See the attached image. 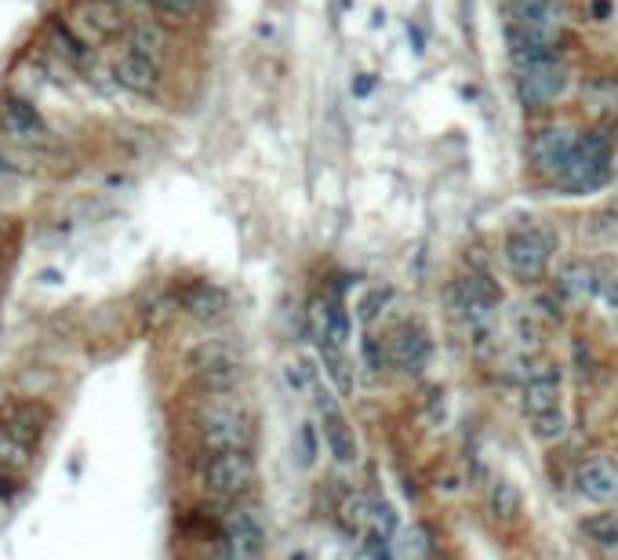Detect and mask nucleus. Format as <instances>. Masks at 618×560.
Segmentation results:
<instances>
[{
	"mask_svg": "<svg viewBox=\"0 0 618 560\" xmlns=\"http://www.w3.org/2000/svg\"><path fill=\"white\" fill-rule=\"evenodd\" d=\"M509 26L539 30V33H561L564 30V8H561V0H520V4H509Z\"/></svg>",
	"mask_w": 618,
	"mask_h": 560,
	"instance_id": "nucleus-15",
	"label": "nucleus"
},
{
	"mask_svg": "<svg viewBox=\"0 0 618 560\" xmlns=\"http://www.w3.org/2000/svg\"><path fill=\"white\" fill-rule=\"evenodd\" d=\"M77 15L80 26H88L95 37H113L124 26V8H117L113 0H85Z\"/></svg>",
	"mask_w": 618,
	"mask_h": 560,
	"instance_id": "nucleus-16",
	"label": "nucleus"
},
{
	"mask_svg": "<svg viewBox=\"0 0 618 560\" xmlns=\"http://www.w3.org/2000/svg\"><path fill=\"white\" fill-rule=\"evenodd\" d=\"M200 444L208 451H252V422L241 408L211 404L200 415Z\"/></svg>",
	"mask_w": 618,
	"mask_h": 560,
	"instance_id": "nucleus-5",
	"label": "nucleus"
},
{
	"mask_svg": "<svg viewBox=\"0 0 618 560\" xmlns=\"http://www.w3.org/2000/svg\"><path fill=\"white\" fill-rule=\"evenodd\" d=\"M150 8H157L161 15H175V19H189V15H197L200 4L205 0H146Z\"/></svg>",
	"mask_w": 618,
	"mask_h": 560,
	"instance_id": "nucleus-24",
	"label": "nucleus"
},
{
	"mask_svg": "<svg viewBox=\"0 0 618 560\" xmlns=\"http://www.w3.org/2000/svg\"><path fill=\"white\" fill-rule=\"evenodd\" d=\"M567 85H572V66H567V58L534 66V69H517V99L525 110H545L550 102L561 99Z\"/></svg>",
	"mask_w": 618,
	"mask_h": 560,
	"instance_id": "nucleus-6",
	"label": "nucleus"
},
{
	"mask_svg": "<svg viewBox=\"0 0 618 560\" xmlns=\"http://www.w3.org/2000/svg\"><path fill=\"white\" fill-rule=\"evenodd\" d=\"M597 299L611 309V314L618 317V273H604V281H600V292H597Z\"/></svg>",
	"mask_w": 618,
	"mask_h": 560,
	"instance_id": "nucleus-26",
	"label": "nucleus"
},
{
	"mask_svg": "<svg viewBox=\"0 0 618 560\" xmlns=\"http://www.w3.org/2000/svg\"><path fill=\"white\" fill-rule=\"evenodd\" d=\"M0 430L19 437L22 444L37 448L47 430V408H41V404H33V400H11L8 408L0 411Z\"/></svg>",
	"mask_w": 618,
	"mask_h": 560,
	"instance_id": "nucleus-13",
	"label": "nucleus"
},
{
	"mask_svg": "<svg viewBox=\"0 0 618 560\" xmlns=\"http://www.w3.org/2000/svg\"><path fill=\"white\" fill-rule=\"evenodd\" d=\"M578 495L597 506H618V462L615 459H586L575 473Z\"/></svg>",
	"mask_w": 618,
	"mask_h": 560,
	"instance_id": "nucleus-10",
	"label": "nucleus"
},
{
	"mask_svg": "<svg viewBox=\"0 0 618 560\" xmlns=\"http://www.w3.org/2000/svg\"><path fill=\"white\" fill-rule=\"evenodd\" d=\"M600 281H604V270H597L593 262H572V266H564L561 273V288L567 295H575V299H597Z\"/></svg>",
	"mask_w": 618,
	"mask_h": 560,
	"instance_id": "nucleus-17",
	"label": "nucleus"
},
{
	"mask_svg": "<svg viewBox=\"0 0 618 560\" xmlns=\"http://www.w3.org/2000/svg\"><path fill=\"white\" fill-rule=\"evenodd\" d=\"M164 30L161 26H153V22H142V26L132 33V47L142 55H150V58H157L161 63V55H164Z\"/></svg>",
	"mask_w": 618,
	"mask_h": 560,
	"instance_id": "nucleus-21",
	"label": "nucleus"
},
{
	"mask_svg": "<svg viewBox=\"0 0 618 560\" xmlns=\"http://www.w3.org/2000/svg\"><path fill=\"white\" fill-rule=\"evenodd\" d=\"M302 462H313V451H317V444H313V430H309V426H302Z\"/></svg>",
	"mask_w": 618,
	"mask_h": 560,
	"instance_id": "nucleus-27",
	"label": "nucleus"
},
{
	"mask_svg": "<svg viewBox=\"0 0 618 560\" xmlns=\"http://www.w3.org/2000/svg\"><path fill=\"white\" fill-rule=\"evenodd\" d=\"M506 41H509V58H514L517 69H534V66L561 63V58H567L561 33H539V30L506 26Z\"/></svg>",
	"mask_w": 618,
	"mask_h": 560,
	"instance_id": "nucleus-8",
	"label": "nucleus"
},
{
	"mask_svg": "<svg viewBox=\"0 0 618 560\" xmlns=\"http://www.w3.org/2000/svg\"><path fill=\"white\" fill-rule=\"evenodd\" d=\"M313 404L320 411V433H324V444L331 451V459H335L339 466H353V462L361 459V440H356L339 397L331 393V386H324V378H320L317 389H313Z\"/></svg>",
	"mask_w": 618,
	"mask_h": 560,
	"instance_id": "nucleus-3",
	"label": "nucleus"
},
{
	"mask_svg": "<svg viewBox=\"0 0 618 560\" xmlns=\"http://www.w3.org/2000/svg\"><path fill=\"white\" fill-rule=\"evenodd\" d=\"M386 353H389V364L415 375V372H422L426 361H430V336H426L419 325H400L397 331H389Z\"/></svg>",
	"mask_w": 618,
	"mask_h": 560,
	"instance_id": "nucleus-12",
	"label": "nucleus"
},
{
	"mask_svg": "<svg viewBox=\"0 0 618 560\" xmlns=\"http://www.w3.org/2000/svg\"><path fill=\"white\" fill-rule=\"evenodd\" d=\"M611 560H618V557H611Z\"/></svg>",
	"mask_w": 618,
	"mask_h": 560,
	"instance_id": "nucleus-29",
	"label": "nucleus"
},
{
	"mask_svg": "<svg viewBox=\"0 0 618 560\" xmlns=\"http://www.w3.org/2000/svg\"><path fill=\"white\" fill-rule=\"evenodd\" d=\"M487 514H492V520H498V524L517 520V514H520V487L514 481H506V476L492 481V487H487Z\"/></svg>",
	"mask_w": 618,
	"mask_h": 560,
	"instance_id": "nucleus-18",
	"label": "nucleus"
},
{
	"mask_svg": "<svg viewBox=\"0 0 618 560\" xmlns=\"http://www.w3.org/2000/svg\"><path fill=\"white\" fill-rule=\"evenodd\" d=\"M611 178V146L608 139L589 131V135H578V146L567 161V168L561 175V183L575 194H593V189L608 186Z\"/></svg>",
	"mask_w": 618,
	"mask_h": 560,
	"instance_id": "nucleus-2",
	"label": "nucleus"
},
{
	"mask_svg": "<svg viewBox=\"0 0 618 560\" xmlns=\"http://www.w3.org/2000/svg\"><path fill=\"white\" fill-rule=\"evenodd\" d=\"M33 462V448L22 444L19 437H11L8 430H0V470L4 473H22Z\"/></svg>",
	"mask_w": 618,
	"mask_h": 560,
	"instance_id": "nucleus-20",
	"label": "nucleus"
},
{
	"mask_svg": "<svg viewBox=\"0 0 618 560\" xmlns=\"http://www.w3.org/2000/svg\"><path fill=\"white\" fill-rule=\"evenodd\" d=\"M113 77H117V85L128 88V91L153 95V91H157V85H161V63L132 47V52H124L121 58H117Z\"/></svg>",
	"mask_w": 618,
	"mask_h": 560,
	"instance_id": "nucleus-14",
	"label": "nucleus"
},
{
	"mask_svg": "<svg viewBox=\"0 0 618 560\" xmlns=\"http://www.w3.org/2000/svg\"><path fill=\"white\" fill-rule=\"evenodd\" d=\"M575 146H578L575 131L564 128V124H553V128H542L539 135H534L531 157H534V164H539L542 172H550V175L561 178L564 168H567V161H572Z\"/></svg>",
	"mask_w": 618,
	"mask_h": 560,
	"instance_id": "nucleus-9",
	"label": "nucleus"
},
{
	"mask_svg": "<svg viewBox=\"0 0 618 560\" xmlns=\"http://www.w3.org/2000/svg\"><path fill=\"white\" fill-rule=\"evenodd\" d=\"M222 306H225V299H222L219 292H211V288H200L197 299H194V309H197L200 317H216Z\"/></svg>",
	"mask_w": 618,
	"mask_h": 560,
	"instance_id": "nucleus-25",
	"label": "nucleus"
},
{
	"mask_svg": "<svg viewBox=\"0 0 618 560\" xmlns=\"http://www.w3.org/2000/svg\"><path fill=\"white\" fill-rule=\"evenodd\" d=\"M309 336H313V342H350V309L339 295H320L309 306Z\"/></svg>",
	"mask_w": 618,
	"mask_h": 560,
	"instance_id": "nucleus-11",
	"label": "nucleus"
},
{
	"mask_svg": "<svg viewBox=\"0 0 618 560\" xmlns=\"http://www.w3.org/2000/svg\"><path fill=\"white\" fill-rule=\"evenodd\" d=\"M200 481L222 503H236L255 484L252 451H208L205 466H200Z\"/></svg>",
	"mask_w": 618,
	"mask_h": 560,
	"instance_id": "nucleus-1",
	"label": "nucleus"
},
{
	"mask_svg": "<svg viewBox=\"0 0 618 560\" xmlns=\"http://www.w3.org/2000/svg\"><path fill=\"white\" fill-rule=\"evenodd\" d=\"M582 535L600 550H618V506H608L604 514L582 520Z\"/></svg>",
	"mask_w": 618,
	"mask_h": 560,
	"instance_id": "nucleus-19",
	"label": "nucleus"
},
{
	"mask_svg": "<svg viewBox=\"0 0 618 560\" xmlns=\"http://www.w3.org/2000/svg\"><path fill=\"white\" fill-rule=\"evenodd\" d=\"M564 411L561 404V367L550 356H534L525 372V415L528 422L542 419V415Z\"/></svg>",
	"mask_w": 618,
	"mask_h": 560,
	"instance_id": "nucleus-7",
	"label": "nucleus"
},
{
	"mask_svg": "<svg viewBox=\"0 0 618 560\" xmlns=\"http://www.w3.org/2000/svg\"><path fill=\"white\" fill-rule=\"evenodd\" d=\"M506 4H520V0H506Z\"/></svg>",
	"mask_w": 618,
	"mask_h": 560,
	"instance_id": "nucleus-28",
	"label": "nucleus"
},
{
	"mask_svg": "<svg viewBox=\"0 0 618 560\" xmlns=\"http://www.w3.org/2000/svg\"><path fill=\"white\" fill-rule=\"evenodd\" d=\"M531 433L542 440V444H556L564 433H567V415L564 411H553V415H542V419L531 422Z\"/></svg>",
	"mask_w": 618,
	"mask_h": 560,
	"instance_id": "nucleus-23",
	"label": "nucleus"
},
{
	"mask_svg": "<svg viewBox=\"0 0 618 560\" xmlns=\"http://www.w3.org/2000/svg\"><path fill=\"white\" fill-rule=\"evenodd\" d=\"M589 102L600 113H618V80L615 77H597L589 85Z\"/></svg>",
	"mask_w": 618,
	"mask_h": 560,
	"instance_id": "nucleus-22",
	"label": "nucleus"
},
{
	"mask_svg": "<svg viewBox=\"0 0 618 560\" xmlns=\"http://www.w3.org/2000/svg\"><path fill=\"white\" fill-rule=\"evenodd\" d=\"M506 266L517 281H539L553 255V237L539 226H520L506 237Z\"/></svg>",
	"mask_w": 618,
	"mask_h": 560,
	"instance_id": "nucleus-4",
	"label": "nucleus"
}]
</instances>
